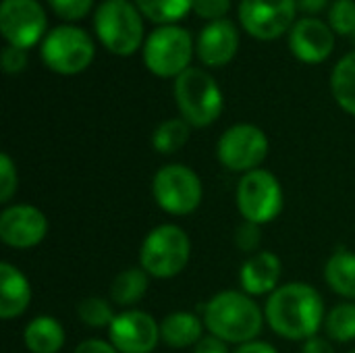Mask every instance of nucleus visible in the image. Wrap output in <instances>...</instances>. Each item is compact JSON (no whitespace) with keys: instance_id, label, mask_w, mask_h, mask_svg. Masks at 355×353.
Listing matches in <instances>:
<instances>
[{"instance_id":"nucleus-1","label":"nucleus","mask_w":355,"mask_h":353,"mask_svg":"<svg viewBox=\"0 0 355 353\" xmlns=\"http://www.w3.org/2000/svg\"><path fill=\"white\" fill-rule=\"evenodd\" d=\"M264 316L268 327L287 341H308L324 325L322 295L308 283H287L268 295Z\"/></svg>"},{"instance_id":"nucleus-2","label":"nucleus","mask_w":355,"mask_h":353,"mask_svg":"<svg viewBox=\"0 0 355 353\" xmlns=\"http://www.w3.org/2000/svg\"><path fill=\"white\" fill-rule=\"evenodd\" d=\"M264 312L252 295L243 291H220L204 306V325L210 335L227 345L256 341L264 327Z\"/></svg>"},{"instance_id":"nucleus-3","label":"nucleus","mask_w":355,"mask_h":353,"mask_svg":"<svg viewBox=\"0 0 355 353\" xmlns=\"http://www.w3.org/2000/svg\"><path fill=\"white\" fill-rule=\"evenodd\" d=\"M94 29L100 44L116 56H131L146 42L144 15L129 0H104L96 8Z\"/></svg>"},{"instance_id":"nucleus-4","label":"nucleus","mask_w":355,"mask_h":353,"mask_svg":"<svg viewBox=\"0 0 355 353\" xmlns=\"http://www.w3.org/2000/svg\"><path fill=\"white\" fill-rule=\"evenodd\" d=\"M175 102L181 119L198 129L216 123L225 106L220 85L200 67H189L175 79Z\"/></svg>"},{"instance_id":"nucleus-5","label":"nucleus","mask_w":355,"mask_h":353,"mask_svg":"<svg viewBox=\"0 0 355 353\" xmlns=\"http://www.w3.org/2000/svg\"><path fill=\"white\" fill-rule=\"evenodd\" d=\"M191 256V241L177 225L152 229L139 248V266L154 279H173L181 275Z\"/></svg>"},{"instance_id":"nucleus-6","label":"nucleus","mask_w":355,"mask_h":353,"mask_svg":"<svg viewBox=\"0 0 355 353\" xmlns=\"http://www.w3.org/2000/svg\"><path fill=\"white\" fill-rule=\"evenodd\" d=\"M193 40L181 25H160L144 42V64L156 77H179L189 69Z\"/></svg>"},{"instance_id":"nucleus-7","label":"nucleus","mask_w":355,"mask_h":353,"mask_svg":"<svg viewBox=\"0 0 355 353\" xmlns=\"http://www.w3.org/2000/svg\"><path fill=\"white\" fill-rule=\"evenodd\" d=\"M40 56L50 71L58 75H77L92 64L96 44L85 29L77 25H58L42 40Z\"/></svg>"},{"instance_id":"nucleus-8","label":"nucleus","mask_w":355,"mask_h":353,"mask_svg":"<svg viewBox=\"0 0 355 353\" xmlns=\"http://www.w3.org/2000/svg\"><path fill=\"white\" fill-rule=\"evenodd\" d=\"M152 196L160 210L173 216L196 212L204 198L202 179L187 164H164L152 179Z\"/></svg>"},{"instance_id":"nucleus-9","label":"nucleus","mask_w":355,"mask_h":353,"mask_svg":"<svg viewBox=\"0 0 355 353\" xmlns=\"http://www.w3.org/2000/svg\"><path fill=\"white\" fill-rule=\"evenodd\" d=\"M237 208L243 221L256 225L272 223L283 210V189L279 179L264 169L250 171L237 185Z\"/></svg>"},{"instance_id":"nucleus-10","label":"nucleus","mask_w":355,"mask_h":353,"mask_svg":"<svg viewBox=\"0 0 355 353\" xmlns=\"http://www.w3.org/2000/svg\"><path fill=\"white\" fill-rule=\"evenodd\" d=\"M268 137L260 127L252 123H237L220 135L216 156L227 171L245 175L260 169L268 156Z\"/></svg>"},{"instance_id":"nucleus-11","label":"nucleus","mask_w":355,"mask_h":353,"mask_svg":"<svg viewBox=\"0 0 355 353\" xmlns=\"http://www.w3.org/2000/svg\"><path fill=\"white\" fill-rule=\"evenodd\" d=\"M48 17L37 0H2L0 33L8 46L29 50L46 37Z\"/></svg>"},{"instance_id":"nucleus-12","label":"nucleus","mask_w":355,"mask_h":353,"mask_svg":"<svg viewBox=\"0 0 355 353\" xmlns=\"http://www.w3.org/2000/svg\"><path fill=\"white\" fill-rule=\"evenodd\" d=\"M239 23L256 40H277L297 21V0H241Z\"/></svg>"},{"instance_id":"nucleus-13","label":"nucleus","mask_w":355,"mask_h":353,"mask_svg":"<svg viewBox=\"0 0 355 353\" xmlns=\"http://www.w3.org/2000/svg\"><path fill=\"white\" fill-rule=\"evenodd\" d=\"M108 341L119 353H152L160 343V322L144 310H125L112 320Z\"/></svg>"},{"instance_id":"nucleus-14","label":"nucleus","mask_w":355,"mask_h":353,"mask_svg":"<svg viewBox=\"0 0 355 353\" xmlns=\"http://www.w3.org/2000/svg\"><path fill=\"white\" fill-rule=\"evenodd\" d=\"M48 235L46 214L31 204H10L0 214V241L12 250H31Z\"/></svg>"},{"instance_id":"nucleus-15","label":"nucleus","mask_w":355,"mask_h":353,"mask_svg":"<svg viewBox=\"0 0 355 353\" xmlns=\"http://www.w3.org/2000/svg\"><path fill=\"white\" fill-rule=\"evenodd\" d=\"M289 48L297 60L320 64L335 50V31L318 17H302L289 31Z\"/></svg>"},{"instance_id":"nucleus-16","label":"nucleus","mask_w":355,"mask_h":353,"mask_svg":"<svg viewBox=\"0 0 355 353\" xmlns=\"http://www.w3.org/2000/svg\"><path fill=\"white\" fill-rule=\"evenodd\" d=\"M239 48L237 25L229 19H218L208 23L196 42V54L206 67H225L229 64Z\"/></svg>"},{"instance_id":"nucleus-17","label":"nucleus","mask_w":355,"mask_h":353,"mask_svg":"<svg viewBox=\"0 0 355 353\" xmlns=\"http://www.w3.org/2000/svg\"><path fill=\"white\" fill-rule=\"evenodd\" d=\"M281 277H283L281 258L275 252H256L243 262L239 270L241 291L252 298L270 295L281 287Z\"/></svg>"},{"instance_id":"nucleus-18","label":"nucleus","mask_w":355,"mask_h":353,"mask_svg":"<svg viewBox=\"0 0 355 353\" xmlns=\"http://www.w3.org/2000/svg\"><path fill=\"white\" fill-rule=\"evenodd\" d=\"M31 302V285L27 277L10 262L0 264V318L12 320L21 316Z\"/></svg>"},{"instance_id":"nucleus-19","label":"nucleus","mask_w":355,"mask_h":353,"mask_svg":"<svg viewBox=\"0 0 355 353\" xmlns=\"http://www.w3.org/2000/svg\"><path fill=\"white\" fill-rule=\"evenodd\" d=\"M204 327L191 312H173L160 322V341L173 350L196 347L204 339Z\"/></svg>"},{"instance_id":"nucleus-20","label":"nucleus","mask_w":355,"mask_h":353,"mask_svg":"<svg viewBox=\"0 0 355 353\" xmlns=\"http://www.w3.org/2000/svg\"><path fill=\"white\" fill-rule=\"evenodd\" d=\"M67 335L54 316H37L27 322L23 343L29 353H58L64 347Z\"/></svg>"},{"instance_id":"nucleus-21","label":"nucleus","mask_w":355,"mask_h":353,"mask_svg":"<svg viewBox=\"0 0 355 353\" xmlns=\"http://www.w3.org/2000/svg\"><path fill=\"white\" fill-rule=\"evenodd\" d=\"M150 287V275L141 266H131L119 273L110 285V302L121 308L139 304Z\"/></svg>"},{"instance_id":"nucleus-22","label":"nucleus","mask_w":355,"mask_h":353,"mask_svg":"<svg viewBox=\"0 0 355 353\" xmlns=\"http://www.w3.org/2000/svg\"><path fill=\"white\" fill-rule=\"evenodd\" d=\"M324 281L337 295L355 302V252L337 250L327 260Z\"/></svg>"},{"instance_id":"nucleus-23","label":"nucleus","mask_w":355,"mask_h":353,"mask_svg":"<svg viewBox=\"0 0 355 353\" xmlns=\"http://www.w3.org/2000/svg\"><path fill=\"white\" fill-rule=\"evenodd\" d=\"M331 92L337 104L355 117V50L335 64L331 73Z\"/></svg>"},{"instance_id":"nucleus-24","label":"nucleus","mask_w":355,"mask_h":353,"mask_svg":"<svg viewBox=\"0 0 355 353\" xmlns=\"http://www.w3.org/2000/svg\"><path fill=\"white\" fill-rule=\"evenodd\" d=\"M189 135H191V125L177 117V119H166L162 121L154 133H152V146L158 154H175L179 152L187 141H189Z\"/></svg>"},{"instance_id":"nucleus-25","label":"nucleus","mask_w":355,"mask_h":353,"mask_svg":"<svg viewBox=\"0 0 355 353\" xmlns=\"http://www.w3.org/2000/svg\"><path fill=\"white\" fill-rule=\"evenodd\" d=\"M139 12L158 25H175L189 10H193V0H133Z\"/></svg>"},{"instance_id":"nucleus-26","label":"nucleus","mask_w":355,"mask_h":353,"mask_svg":"<svg viewBox=\"0 0 355 353\" xmlns=\"http://www.w3.org/2000/svg\"><path fill=\"white\" fill-rule=\"evenodd\" d=\"M324 331L337 343L355 341V302L337 304L324 318Z\"/></svg>"},{"instance_id":"nucleus-27","label":"nucleus","mask_w":355,"mask_h":353,"mask_svg":"<svg viewBox=\"0 0 355 353\" xmlns=\"http://www.w3.org/2000/svg\"><path fill=\"white\" fill-rule=\"evenodd\" d=\"M114 304L104 298H87L77 306V316L83 325L92 329H110L114 314Z\"/></svg>"},{"instance_id":"nucleus-28","label":"nucleus","mask_w":355,"mask_h":353,"mask_svg":"<svg viewBox=\"0 0 355 353\" xmlns=\"http://www.w3.org/2000/svg\"><path fill=\"white\" fill-rule=\"evenodd\" d=\"M329 23L335 33L354 35L355 33V2L354 0H335L329 8Z\"/></svg>"},{"instance_id":"nucleus-29","label":"nucleus","mask_w":355,"mask_h":353,"mask_svg":"<svg viewBox=\"0 0 355 353\" xmlns=\"http://www.w3.org/2000/svg\"><path fill=\"white\" fill-rule=\"evenodd\" d=\"M19 187V175L12 158L8 154H0V204H8Z\"/></svg>"},{"instance_id":"nucleus-30","label":"nucleus","mask_w":355,"mask_h":353,"mask_svg":"<svg viewBox=\"0 0 355 353\" xmlns=\"http://www.w3.org/2000/svg\"><path fill=\"white\" fill-rule=\"evenodd\" d=\"M48 4L54 10V15H58L60 19L79 21L92 10L94 0H48Z\"/></svg>"},{"instance_id":"nucleus-31","label":"nucleus","mask_w":355,"mask_h":353,"mask_svg":"<svg viewBox=\"0 0 355 353\" xmlns=\"http://www.w3.org/2000/svg\"><path fill=\"white\" fill-rule=\"evenodd\" d=\"M260 241H262V231H260V225L256 223H248L243 221L235 233V246L245 252V254H256L258 248H260Z\"/></svg>"},{"instance_id":"nucleus-32","label":"nucleus","mask_w":355,"mask_h":353,"mask_svg":"<svg viewBox=\"0 0 355 353\" xmlns=\"http://www.w3.org/2000/svg\"><path fill=\"white\" fill-rule=\"evenodd\" d=\"M231 10V0H193V12L208 23L225 19Z\"/></svg>"},{"instance_id":"nucleus-33","label":"nucleus","mask_w":355,"mask_h":353,"mask_svg":"<svg viewBox=\"0 0 355 353\" xmlns=\"http://www.w3.org/2000/svg\"><path fill=\"white\" fill-rule=\"evenodd\" d=\"M0 64L4 69V73L8 75H17L27 67V50L17 48V46H4L2 54H0Z\"/></svg>"},{"instance_id":"nucleus-34","label":"nucleus","mask_w":355,"mask_h":353,"mask_svg":"<svg viewBox=\"0 0 355 353\" xmlns=\"http://www.w3.org/2000/svg\"><path fill=\"white\" fill-rule=\"evenodd\" d=\"M193 353H229L225 341H220L214 335H204V339L193 347Z\"/></svg>"},{"instance_id":"nucleus-35","label":"nucleus","mask_w":355,"mask_h":353,"mask_svg":"<svg viewBox=\"0 0 355 353\" xmlns=\"http://www.w3.org/2000/svg\"><path fill=\"white\" fill-rule=\"evenodd\" d=\"M73 353H119L110 341H100V339H87L79 343Z\"/></svg>"},{"instance_id":"nucleus-36","label":"nucleus","mask_w":355,"mask_h":353,"mask_svg":"<svg viewBox=\"0 0 355 353\" xmlns=\"http://www.w3.org/2000/svg\"><path fill=\"white\" fill-rule=\"evenodd\" d=\"M327 8H331V0H297V10L306 17H316Z\"/></svg>"},{"instance_id":"nucleus-37","label":"nucleus","mask_w":355,"mask_h":353,"mask_svg":"<svg viewBox=\"0 0 355 353\" xmlns=\"http://www.w3.org/2000/svg\"><path fill=\"white\" fill-rule=\"evenodd\" d=\"M302 353H335V350H333V345H331L329 339L316 335V337L304 341V350H302Z\"/></svg>"},{"instance_id":"nucleus-38","label":"nucleus","mask_w":355,"mask_h":353,"mask_svg":"<svg viewBox=\"0 0 355 353\" xmlns=\"http://www.w3.org/2000/svg\"><path fill=\"white\" fill-rule=\"evenodd\" d=\"M233 353H279L270 343H266V341H250V343H243V345H239L237 350Z\"/></svg>"},{"instance_id":"nucleus-39","label":"nucleus","mask_w":355,"mask_h":353,"mask_svg":"<svg viewBox=\"0 0 355 353\" xmlns=\"http://www.w3.org/2000/svg\"><path fill=\"white\" fill-rule=\"evenodd\" d=\"M354 40H355V33H354Z\"/></svg>"},{"instance_id":"nucleus-40","label":"nucleus","mask_w":355,"mask_h":353,"mask_svg":"<svg viewBox=\"0 0 355 353\" xmlns=\"http://www.w3.org/2000/svg\"><path fill=\"white\" fill-rule=\"evenodd\" d=\"M349 353H355V352H349Z\"/></svg>"}]
</instances>
